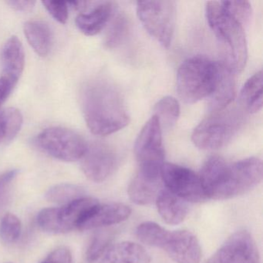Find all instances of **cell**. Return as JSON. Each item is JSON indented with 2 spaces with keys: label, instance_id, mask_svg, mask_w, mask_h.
Here are the masks:
<instances>
[{
  "label": "cell",
  "instance_id": "e0dca14e",
  "mask_svg": "<svg viewBox=\"0 0 263 263\" xmlns=\"http://www.w3.org/2000/svg\"><path fill=\"white\" fill-rule=\"evenodd\" d=\"M114 4L101 2L87 13H81L76 18L77 27L86 36L98 34L113 16Z\"/></svg>",
  "mask_w": 263,
  "mask_h": 263
},
{
  "label": "cell",
  "instance_id": "ffe728a7",
  "mask_svg": "<svg viewBox=\"0 0 263 263\" xmlns=\"http://www.w3.org/2000/svg\"><path fill=\"white\" fill-rule=\"evenodd\" d=\"M24 30L33 50L41 57L48 55L53 44V35L48 24L41 21H28Z\"/></svg>",
  "mask_w": 263,
  "mask_h": 263
},
{
  "label": "cell",
  "instance_id": "7c38bea8",
  "mask_svg": "<svg viewBox=\"0 0 263 263\" xmlns=\"http://www.w3.org/2000/svg\"><path fill=\"white\" fill-rule=\"evenodd\" d=\"M118 157L113 149L103 143L87 146L81 158V168L90 181L100 183L107 180L118 167Z\"/></svg>",
  "mask_w": 263,
  "mask_h": 263
},
{
  "label": "cell",
  "instance_id": "5bb4252c",
  "mask_svg": "<svg viewBox=\"0 0 263 263\" xmlns=\"http://www.w3.org/2000/svg\"><path fill=\"white\" fill-rule=\"evenodd\" d=\"M132 215V209L121 203L98 204L93 209L79 230L102 229L126 221Z\"/></svg>",
  "mask_w": 263,
  "mask_h": 263
},
{
  "label": "cell",
  "instance_id": "d6a6232c",
  "mask_svg": "<svg viewBox=\"0 0 263 263\" xmlns=\"http://www.w3.org/2000/svg\"><path fill=\"white\" fill-rule=\"evenodd\" d=\"M16 85V84L7 79L5 77L0 78V144L4 143V124H3L4 109L2 108V106L4 103L7 101Z\"/></svg>",
  "mask_w": 263,
  "mask_h": 263
},
{
  "label": "cell",
  "instance_id": "e575fe53",
  "mask_svg": "<svg viewBox=\"0 0 263 263\" xmlns=\"http://www.w3.org/2000/svg\"><path fill=\"white\" fill-rule=\"evenodd\" d=\"M7 4L16 11L28 12L33 10L36 2L31 0H17V1L12 0V1H7Z\"/></svg>",
  "mask_w": 263,
  "mask_h": 263
},
{
  "label": "cell",
  "instance_id": "836d02e7",
  "mask_svg": "<svg viewBox=\"0 0 263 263\" xmlns=\"http://www.w3.org/2000/svg\"><path fill=\"white\" fill-rule=\"evenodd\" d=\"M41 263H73L70 249L60 247L50 252Z\"/></svg>",
  "mask_w": 263,
  "mask_h": 263
},
{
  "label": "cell",
  "instance_id": "4fadbf2b",
  "mask_svg": "<svg viewBox=\"0 0 263 263\" xmlns=\"http://www.w3.org/2000/svg\"><path fill=\"white\" fill-rule=\"evenodd\" d=\"M163 249L177 263H200L201 261V248L199 241L189 231L170 232Z\"/></svg>",
  "mask_w": 263,
  "mask_h": 263
},
{
  "label": "cell",
  "instance_id": "4dcf8cb0",
  "mask_svg": "<svg viewBox=\"0 0 263 263\" xmlns=\"http://www.w3.org/2000/svg\"><path fill=\"white\" fill-rule=\"evenodd\" d=\"M19 174L16 169L0 174V215L4 212L9 201L13 181Z\"/></svg>",
  "mask_w": 263,
  "mask_h": 263
},
{
  "label": "cell",
  "instance_id": "ac0fdd59",
  "mask_svg": "<svg viewBox=\"0 0 263 263\" xmlns=\"http://www.w3.org/2000/svg\"><path fill=\"white\" fill-rule=\"evenodd\" d=\"M157 209L167 224L176 226L182 222L189 213L187 202L167 189H161L157 196Z\"/></svg>",
  "mask_w": 263,
  "mask_h": 263
},
{
  "label": "cell",
  "instance_id": "d4e9b609",
  "mask_svg": "<svg viewBox=\"0 0 263 263\" xmlns=\"http://www.w3.org/2000/svg\"><path fill=\"white\" fill-rule=\"evenodd\" d=\"M85 197L84 189L77 184L63 183L50 187L46 194V198L50 202L56 204H70L76 200Z\"/></svg>",
  "mask_w": 263,
  "mask_h": 263
},
{
  "label": "cell",
  "instance_id": "484cf974",
  "mask_svg": "<svg viewBox=\"0 0 263 263\" xmlns=\"http://www.w3.org/2000/svg\"><path fill=\"white\" fill-rule=\"evenodd\" d=\"M129 21L124 14H120L114 20L107 31L105 45L108 48H116L124 43L129 33Z\"/></svg>",
  "mask_w": 263,
  "mask_h": 263
},
{
  "label": "cell",
  "instance_id": "8992f818",
  "mask_svg": "<svg viewBox=\"0 0 263 263\" xmlns=\"http://www.w3.org/2000/svg\"><path fill=\"white\" fill-rule=\"evenodd\" d=\"M241 124L239 115L234 110L211 114L203 120L192 134V141L202 150H217L230 142Z\"/></svg>",
  "mask_w": 263,
  "mask_h": 263
},
{
  "label": "cell",
  "instance_id": "d6986e66",
  "mask_svg": "<svg viewBox=\"0 0 263 263\" xmlns=\"http://www.w3.org/2000/svg\"><path fill=\"white\" fill-rule=\"evenodd\" d=\"M235 98L234 73L220 64L219 74L213 93L209 97V107L212 113L224 110Z\"/></svg>",
  "mask_w": 263,
  "mask_h": 263
},
{
  "label": "cell",
  "instance_id": "5b68a950",
  "mask_svg": "<svg viewBox=\"0 0 263 263\" xmlns=\"http://www.w3.org/2000/svg\"><path fill=\"white\" fill-rule=\"evenodd\" d=\"M135 153L139 164L138 173L155 181H161V171L164 164L162 130L155 116L146 123L135 145Z\"/></svg>",
  "mask_w": 263,
  "mask_h": 263
},
{
  "label": "cell",
  "instance_id": "8fae6325",
  "mask_svg": "<svg viewBox=\"0 0 263 263\" xmlns=\"http://www.w3.org/2000/svg\"><path fill=\"white\" fill-rule=\"evenodd\" d=\"M206 263H260L255 240L246 231L231 235Z\"/></svg>",
  "mask_w": 263,
  "mask_h": 263
},
{
  "label": "cell",
  "instance_id": "1f68e13d",
  "mask_svg": "<svg viewBox=\"0 0 263 263\" xmlns=\"http://www.w3.org/2000/svg\"><path fill=\"white\" fill-rule=\"evenodd\" d=\"M43 5L58 22L65 24L68 20V5L61 1H43Z\"/></svg>",
  "mask_w": 263,
  "mask_h": 263
},
{
  "label": "cell",
  "instance_id": "9a60e30c",
  "mask_svg": "<svg viewBox=\"0 0 263 263\" xmlns=\"http://www.w3.org/2000/svg\"><path fill=\"white\" fill-rule=\"evenodd\" d=\"M148 252L141 245L125 241L110 246L100 263H150Z\"/></svg>",
  "mask_w": 263,
  "mask_h": 263
},
{
  "label": "cell",
  "instance_id": "44dd1931",
  "mask_svg": "<svg viewBox=\"0 0 263 263\" xmlns=\"http://www.w3.org/2000/svg\"><path fill=\"white\" fill-rule=\"evenodd\" d=\"M161 181L148 179L137 174L128 187L130 199L135 204L146 205L155 201L160 192Z\"/></svg>",
  "mask_w": 263,
  "mask_h": 263
},
{
  "label": "cell",
  "instance_id": "30bf717a",
  "mask_svg": "<svg viewBox=\"0 0 263 263\" xmlns=\"http://www.w3.org/2000/svg\"><path fill=\"white\" fill-rule=\"evenodd\" d=\"M161 179L166 189L184 201L201 202L208 199L199 175L187 167L164 163Z\"/></svg>",
  "mask_w": 263,
  "mask_h": 263
},
{
  "label": "cell",
  "instance_id": "f1b7e54d",
  "mask_svg": "<svg viewBox=\"0 0 263 263\" xmlns=\"http://www.w3.org/2000/svg\"><path fill=\"white\" fill-rule=\"evenodd\" d=\"M113 235L109 231L104 230L95 234L87 251V259L90 262L101 258L104 252L110 247Z\"/></svg>",
  "mask_w": 263,
  "mask_h": 263
},
{
  "label": "cell",
  "instance_id": "f546056e",
  "mask_svg": "<svg viewBox=\"0 0 263 263\" xmlns=\"http://www.w3.org/2000/svg\"><path fill=\"white\" fill-rule=\"evenodd\" d=\"M226 11L241 25L247 24L252 16V6L248 1H221Z\"/></svg>",
  "mask_w": 263,
  "mask_h": 263
},
{
  "label": "cell",
  "instance_id": "83f0119b",
  "mask_svg": "<svg viewBox=\"0 0 263 263\" xmlns=\"http://www.w3.org/2000/svg\"><path fill=\"white\" fill-rule=\"evenodd\" d=\"M3 124L4 143L10 142L21 130L23 124L22 114L14 107L4 109Z\"/></svg>",
  "mask_w": 263,
  "mask_h": 263
},
{
  "label": "cell",
  "instance_id": "7a4b0ae2",
  "mask_svg": "<svg viewBox=\"0 0 263 263\" xmlns=\"http://www.w3.org/2000/svg\"><path fill=\"white\" fill-rule=\"evenodd\" d=\"M83 115L92 133L111 135L128 125V113L118 89L103 78L84 84L81 93Z\"/></svg>",
  "mask_w": 263,
  "mask_h": 263
},
{
  "label": "cell",
  "instance_id": "7402d4cb",
  "mask_svg": "<svg viewBox=\"0 0 263 263\" xmlns=\"http://www.w3.org/2000/svg\"><path fill=\"white\" fill-rule=\"evenodd\" d=\"M262 72H257L249 78L241 91V104L249 113H256L262 107Z\"/></svg>",
  "mask_w": 263,
  "mask_h": 263
},
{
  "label": "cell",
  "instance_id": "4316f807",
  "mask_svg": "<svg viewBox=\"0 0 263 263\" xmlns=\"http://www.w3.org/2000/svg\"><path fill=\"white\" fill-rule=\"evenodd\" d=\"M21 220L13 213H7L0 222V239L5 244H13L21 236Z\"/></svg>",
  "mask_w": 263,
  "mask_h": 263
},
{
  "label": "cell",
  "instance_id": "52a82bcc",
  "mask_svg": "<svg viewBox=\"0 0 263 263\" xmlns=\"http://www.w3.org/2000/svg\"><path fill=\"white\" fill-rule=\"evenodd\" d=\"M98 204V200L85 196L61 207L47 208L38 214V226L44 232L51 234L67 233L79 229Z\"/></svg>",
  "mask_w": 263,
  "mask_h": 263
},
{
  "label": "cell",
  "instance_id": "2e32d148",
  "mask_svg": "<svg viewBox=\"0 0 263 263\" xmlns=\"http://www.w3.org/2000/svg\"><path fill=\"white\" fill-rule=\"evenodd\" d=\"M4 76L17 84L25 66V53L21 41L12 36L4 44L2 50Z\"/></svg>",
  "mask_w": 263,
  "mask_h": 263
},
{
  "label": "cell",
  "instance_id": "6da1fadb",
  "mask_svg": "<svg viewBox=\"0 0 263 263\" xmlns=\"http://www.w3.org/2000/svg\"><path fill=\"white\" fill-rule=\"evenodd\" d=\"M262 162L249 158L228 164L218 156L209 158L199 178L208 198L227 200L247 193L262 180Z\"/></svg>",
  "mask_w": 263,
  "mask_h": 263
},
{
  "label": "cell",
  "instance_id": "cb8c5ba5",
  "mask_svg": "<svg viewBox=\"0 0 263 263\" xmlns=\"http://www.w3.org/2000/svg\"><path fill=\"white\" fill-rule=\"evenodd\" d=\"M154 116L158 118L161 130H169L176 124L180 115L178 101L173 97H165L160 100L154 108Z\"/></svg>",
  "mask_w": 263,
  "mask_h": 263
},
{
  "label": "cell",
  "instance_id": "277c9868",
  "mask_svg": "<svg viewBox=\"0 0 263 263\" xmlns=\"http://www.w3.org/2000/svg\"><path fill=\"white\" fill-rule=\"evenodd\" d=\"M219 70L220 64L201 57L184 61L177 74L180 98L187 104L209 98L216 86Z\"/></svg>",
  "mask_w": 263,
  "mask_h": 263
},
{
  "label": "cell",
  "instance_id": "9c48e42d",
  "mask_svg": "<svg viewBox=\"0 0 263 263\" xmlns=\"http://www.w3.org/2000/svg\"><path fill=\"white\" fill-rule=\"evenodd\" d=\"M137 13L146 30L161 45L168 47L175 31V1H143L137 3Z\"/></svg>",
  "mask_w": 263,
  "mask_h": 263
},
{
  "label": "cell",
  "instance_id": "ba28073f",
  "mask_svg": "<svg viewBox=\"0 0 263 263\" xmlns=\"http://www.w3.org/2000/svg\"><path fill=\"white\" fill-rule=\"evenodd\" d=\"M33 144L43 153L67 162L81 159L88 146L79 134L61 127L43 130L33 138Z\"/></svg>",
  "mask_w": 263,
  "mask_h": 263
},
{
  "label": "cell",
  "instance_id": "3957f363",
  "mask_svg": "<svg viewBox=\"0 0 263 263\" xmlns=\"http://www.w3.org/2000/svg\"><path fill=\"white\" fill-rule=\"evenodd\" d=\"M205 14L219 46L222 60L221 64L234 74L240 73L248 58L247 42L242 25L218 1L207 2Z\"/></svg>",
  "mask_w": 263,
  "mask_h": 263
},
{
  "label": "cell",
  "instance_id": "603a6c76",
  "mask_svg": "<svg viewBox=\"0 0 263 263\" xmlns=\"http://www.w3.org/2000/svg\"><path fill=\"white\" fill-rule=\"evenodd\" d=\"M137 236L146 246L163 249L168 239L170 232L152 221H145L139 224L136 231Z\"/></svg>",
  "mask_w": 263,
  "mask_h": 263
}]
</instances>
